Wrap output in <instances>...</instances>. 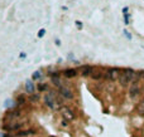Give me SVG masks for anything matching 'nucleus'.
I'll use <instances>...</instances> for the list:
<instances>
[{
    "instance_id": "16",
    "label": "nucleus",
    "mask_w": 144,
    "mask_h": 137,
    "mask_svg": "<svg viewBox=\"0 0 144 137\" xmlns=\"http://www.w3.org/2000/svg\"><path fill=\"white\" fill-rule=\"evenodd\" d=\"M37 89H38V92H44V91H47L48 87L46 83H38V86H37Z\"/></svg>"
},
{
    "instance_id": "26",
    "label": "nucleus",
    "mask_w": 144,
    "mask_h": 137,
    "mask_svg": "<svg viewBox=\"0 0 144 137\" xmlns=\"http://www.w3.org/2000/svg\"><path fill=\"white\" fill-rule=\"evenodd\" d=\"M0 137H4V133H0Z\"/></svg>"
},
{
    "instance_id": "13",
    "label": "nucleus",
    "mask_w": 144,
    "mask_h": 137,
    "mask_svg": "<svg viewBox=\"0 0 144 137\" xmlns=\"http://www.w3.org/2000/svg\"><path fill=\"white\" fill-rule=\"evenodd\" d=\"M105 77V73L101 72V70H94V73L91 74V78L95 79V80H100Z\"/></svg>"
},
{
    "instance_id": "3",
    "label": "nucleus",
    "mask_w": 144,
    "mask_h": 137,
    "mask_svg": "<svg viewBox=\"0 0 144 137\" xmlns=\"http://www.w3.org/2000/svg\"><path fill=\"white\" fill-rule=\"evenodd\" d=\"M140 92H142V89L139 87V80H134L132 83L130 88H129V97L132 98V99H135L140 94Z\"/></svg>"
},
{
    "instance_id": "8",
    "label": "nucleus",
    "mask_w": 144,
    "mask_h": 137,
    "mask_svg": "<svg viewBox=\"0 0 144 137\" xmlns=\"http://www.w3.org/2000/svg\"><path fill=\"white\" fill-rule=\"evenodd\" d=\"M78 70H80V73L84 76V77H88V76H91L92 73H94V67L92 66H88V64H86V66H81L80 68H78Z\"/></svg>"
},
{
    "instance_id": "27",
    "label": "nucleus",
    "mask_w": 144,
    "mask_h": 137,
    "mask_svg": "<svg viewBox=\"0 0 144 137\" xmlns=\"http://www.w3.org/2000/svg\"><path fill=\"white\" fill-rule=\"evenodd\" d=\"M142 78H143V79H144V72H143V77H142Z\"/></svg>"
},
{
    "instance_id": "24",
    "label": "nucleus",
    "mask_w": 144,
    "mask_h": 137,
    "mask_svg": "<svg viewBox=\"0 0 144 137\" xmlns=\"http://www.w3.org/2000/svg\"><path fill=\"white\" fill-rule=\"evenodd\" d=\"M124 34H125V37H126L128 39H132V35L129 34V31H128V30H124Z\"/></svg>"
},
{
    "instance_id": "14",
    "label": "nucleus",
    "mask_w": 144,
    "mask_h": 137,
    "mask_svg": "<svg viewBox=\"0 0 144 137\" xmlns=\"http://www.w3.org/2000/svg\"><path fill=\"white\" fill-rule=\"evenodd\" d=\"M25 102H27V99H25V97H24L23 94H19V96L17 97V104H19V106H23Z\"/></svg>"
},
{
    "instance_id": "12",
    "label": "nucleus",
    "mask_w": 144,
    "mask_h": 137,
    "mask_svg": "<svg viewBox=\"0 0 144 137\" xmlns=\"http://www.w3.org/2000/svg\"><path fill=\"white\" fill-rule=\"evenodd\" d=\"M25 91L28 92L29 94H33V93H34L36 87H34L33 79H27V82H25Z\"/></svg>"
},
{
    "instance_id": "6",
    "label": "nucleus",
    "mask_w": 144,
    "mask_h": 137,
    "mask_svg": "<svg viewBox=\"0 0 144 137\" xmlns=\"http://www.w3.org/2000/svg\"><path fill=\"white\" fill-rule=\"evenodd\" d=\"M44 103H46V106H47L48 108H51V109L54 108L56 99H54V93H53V92H51L49 94H46V96H44Z\"/></svg>"
},
{
    "instance_id": "4",
    "label": "nucleus",
    "mask_w": 144,
    "mask_h": 137,
    "mask_svg": "<svg viewBox=\"0 0 144 137\" xmlns=\"http://www.w3.org/2000/svg\"><path fill=\"white\" fill-rule=\"evenodd\" d=\"M24 126V122H11L8 125H4V130H6L8 132H18Z\"/></svg>"
},
{
    "instance_id": "18",
    "label": "nucleus",
    "mask_w": 144,
    "mask_h": 137,
    "mask_svg": "<svg viewBox=\"0 0 144 137\" xmlns=\"http://www.w3.org/2000/svg\"><path fill=\"white\" fill-rule=\"evenodd\" d=\"M28 99L30 101V102H37V101L39 99V94H38V93H33V94H30V96H29Z\"/></svg>"
},
{
    "instance_id": "22",
    "label": "nucleus",
    "mask_w": 144,
    "mask_h": 137,
    "mask_svg": "<svg viewBox=\"0 0 144 137\" xmlns=\"http://www.w3.org/2000/svg\"><path fill=\"white\" fill-rule=\"evenodd\" d=\"M11 104H13V102H11L10 99H8V101H5V104H4V106L8 108V107H11Z\"/></svg>"
},
{
    "instance_id": "19",
    "label": "nucleus",
    "mask_w": 144,
    "mask_h": 137,
    "mask_svg": "<svg viewBox=\"0 0 144 137\" xmlns=\"http://www.w3.org/2000/svg\"><path fill=\"white\" fill-rule=\"evenodd\" d=\"M123 14H124L125 24H129V14H128V8H124V9H123Z\"/></svg>"
},
{
    "instance_id": "5",
    "label": "nucleus",
    "mask_w": 144,
    "mask_h": 137,
    "mask_svg": "<svg viewBox=\"0 0 144 137\" xmlns=\"http://www.w3.org/2000/svg\"><path fill=\"white\" fill-rule=\"evenodd\" d=\"M58 91H59V94H61L63 98H66V99H72V98L75 97V94H73L72 89L68 88V87L61 86V87L58 88Z\"/></svg>"
},
{
    "instance_id": "20",
    "label": "nucleus",
    "mask_w": 144,
    "mask_h": 137,
    "mask_svg": "<svg viewBox=\"0 0 144 137\" xmlns=\"http://www.w3.org/2000/svg\"><path fill=\"white\" fill-rule=\"evenodd\" d=\"M138 112H139V115H144V98L142 99V102H140V104H139V107H138Z\"/></svg>"
},
{
    "instance_id": "9",
    "label": "nucleus",
    "mask_w": 144,
    "mask_h": 137,
    "mask_svg": "<svg viewBox=\"0 0 144 137\" xmlns=\"http://www.w3.org/2000/svg\"><path fill=\"white\" fill-rule=\"evenodd\" d=\"M62 115H63V117L65 119H67V121H72L73 118H75V113L72 112V109L71 108H67V107H63L62 108Z\"/></svg>"
},
{
    "instance_id": "23",
    "label": "nucleus",
    "mask_w": 144,
    "mask_h": 137,
    "mask_svg": "<svg viewBox=\"0 0 144 137\" xmlns=\"http://www.w3.org/2000/svg\"><path fill=\"white\" fill-rule=\"evenodd\" d=\"M76 27L78 28V29H82V21H78V20H77V21H76Z\"/></svg>"
},
{
    "instance_id": "11",
    "label": "nucleus",
    "mask_w": 144,
    "mask_h": 137,
    "mask_svg": "<svg viewBox=\"0 0 144 137\" xmlns=\"http://www.w3.org/2000/svg\"><path fill=\"white\" fill-rule=\"evenodd\" d=\"M22 116V111L17 109V111H10L5 115V119H14V118H19Z\"/></svg>"
},
{
    "instance_id": "21",
    "label": "nucleus",
    "mask_w": 144,
    "mask_h": 137,
    "mask_svg": "<svg viewBox=\"0 0 144 137\" xmlns=\"http://www.w3.org/2000/svg\"><path fill=\"white\" fill-rule=\"evenodd\" d=\"M44 34H46V29H40L38 31V38H43Z\"/></svg>"
},
{
    "instance_id": "17",
    "label": "nucleus",
    "mask_w": 144,
    "mask_h": 137,
    "mask_svg": "<svg viewBox=\"0 0 144 137\" xmlns=\"http://www.w3.org/2000/svg\"><path fill=\"white\" fill-rule=\"evenodd\" d=\"M40 77H42L40 70H36V72L33 73V76H32V79H33V80H38V79H40Z\"/></svg>"
},
{
    "instance_id": "25",
    "label": "nucleus",
    "mask_w": 144,
    "mask_h": 137,
    "mask_svg": "<svg viewBox=\"0 0 144 137\" xmlns=\"http://www.w3.org/2000/svg\"><path fill=\"white\" fill-rule=\"evenodd\" d=\"M25 57V53H20V58H24Z\"/></svg>"
},
{
    "instance_id": "7",
    "label": "nucleus",
    "mask_w": 144,
    "mask_h": 137,
    "mask_svg": "<svg viewBox=\"0 0 144 137\" xmlns=\"http://www.w3.org/2000/svg\"><path fill=\"white\" fill-rule=\"evenodd\" d=\"M37 135V130L34 128H28V130H20L15 133V137H28V136H34Z\"/></svg>"
},
{
    "instance_id": "2",
    "label": "nucleus",
    "mask_w": 144,
    "mask_h": 137,
    "mask_svg": "<svg viewBox=\"0 0 144 137\" xmlns=\"http://www.w3.org/2000/svg\"><path fill=\"white\" fill-rule=\"evenodd\" d=\"M120 74H121V70L119 68L113 67V68H109L105 72V78L107 80H110V82H115V80L120 78Z\"/></svg>"
},
{
    "instance_id": "10",
    "label": "nucleus",
    "mask_w": 144,
    "mask_h": 137,
    "mask_svg": "<svg viewBox=\"0 0 144 137\" xmlns=\"http://www.w3.org/2000/svg\"><path fill=\"white\" fill-rule=\"evenodd\" d=\"M77 74H78V70L75 68H67L63 70V76L66 78H73V77H76Z\"/></svg>"
},
{
    "instance_id": "15",
    "label": "nucleus",
    "mask_w": 144,
    "mask_h": 137,
    "mask_svg": "<svg viewBox=\"0 0 144 137\" xmlns=\"http://www.w3.org/2000/svg\"><path fill=\"white\" fill-rule=\"evenodd\" d=\"M51 80H52V83L54 84V86H57L58 88L62 86V82H61V79H59V77H52L51 78Z\"/></svg>"
},
{
    "instance_id": "1",
    "label": "nucleus",
    "mask_w": 144,
    "mask_h": 137,
    "mask_svg": "<svg viewBox=\"0 0 144 137\" xmlns=\"http://www.w3.org/2000/svg\"><path fill=\"white\" fill-rule=\"evenodd\" d=\"M135 78V72L133 69L126 68L124 70H121V74H120V78H119V83L121 87H126L129 86V83H133V80Z\"/></svg>"
}]
</instances>
